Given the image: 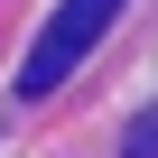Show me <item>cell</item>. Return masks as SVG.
Instances as JSON below:
<instances>
[{"label": "cell", "instance_id": "cell-1", "mask_svg": "<svg viewBox=\"0 0 158 158\" xmlns=\"http://www.w3.org/2000/svg\"><path fill=\"white\" fill-rule=\"evenodd\" d=\"M121 19V0H56V19L37 28V47H28V65H19V93L37 102V93H56L74 65H84L93 47H102V28Z\"/></svg>", "mask_w": 158, "mask_h": 158}]
</instances>
